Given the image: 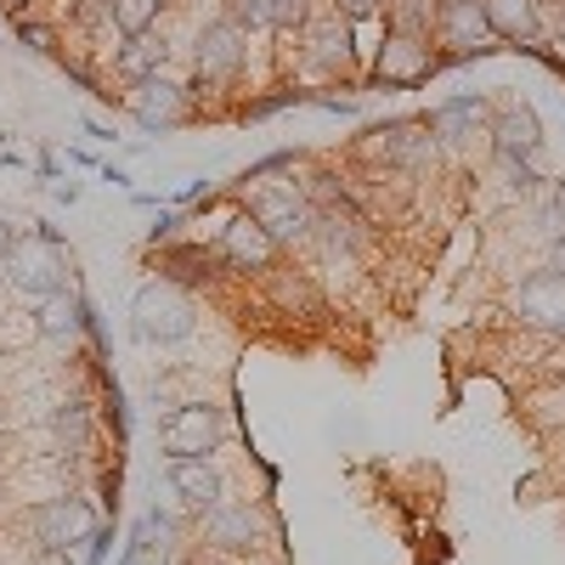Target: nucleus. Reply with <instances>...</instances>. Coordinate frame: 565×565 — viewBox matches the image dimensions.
Masks as SVG:
<instances>
[{
	"instance_id": "obj_26",
	"label": "nucleus",
	"mask_w": 565,
	"mask_h": 565,
	"mask_svg": "<svg viewBox=\"0 0 565 565\" xmlns=\"http://www.w3.org/2000/svg\"><path fill=\"white\" fill-rule=\"evenodd\" d=\"M328 7H334L345 23L362 29V23H373V18H385V12H391V0H328Z\"/></svg>"
},
{
	"instance_id": "obj_9",
	"label": "nucleus",
	"mask_w": 565,
	"mask_h": 565,
	"mask_svg": "<svg viewBox=\"0 0 565 565\" xmlns=\"http://www.w3.org/2000/svg\"><path fill=\"white\" fill-rule=\"evenodd\" d=\"M509 317L526 328V334H543V340H559L565 334V271L554 266H537L514 282L509 295Z\"/></svg>"
},
{
	"instance_id": "obj_23",
	"label": "nucleus",
	"mask_w": 565,
	"mask_h": 565,
	"mask_svg": "<svg viewBox=\"0 0 565 565\" xmlns=\"http://www.w3.org/2000/svg\"><path fill=\"white\" fill-rule=\"evenodd\" d=\"M164 7H170V0H108V18H114V29L125 40H136V34H153Z\"/></svg>"
},
{
	"instance_id": "obj_13",
	"label": "nucleus",
	"mask_w": 565,
	"mask_h": 565,
	"mask_svg": "<svg viewBox=\"0 0 565 565\" xmlns=\"http://www.w3.org/2000/svg\"><path fill=\"white\" fill-rule=\"evenodd\" d=\"M271 537V514L260 503H232L221 498L215 509H204V543L221 554H249Z\"/></svg>"
},
{
	"instance_id": "obj_3",
	"label": "nucleus",
	"mask_w": 565,
	"mask_h": 565,
	"mask_svg": "<svg viewBox=\"0 0 565 565\" xmlns=\"http://www.w3.org/2000/svg\"><path fill=\"white\" fill-rule=\"evenodd\" d=\"M249 210L260 215V226L282 249H311V232H317V199L311 186H300L295 175L289 181H266L249 193Z\"/></svg>"
},
{
	"instance_id": "obj_19",
	"label": "nucleus",
	"mask_w": 565,
	"mask_h": 565,
	"mask_svg": "<svg viewBox=\"0 0 565 565\" xmlns=\"http://www.w3.org/2000/svg\"><path fill=\"white\" fill-rule=\"evenodd\" d=\"M164 68H170V45L153 40V34H136V40H125L114 52V79L119 85H141V79H153Z\"/></svg>"
},
{
	"instance_id": "obj_2",
	"label": "nucleus",
	"mask_w": 565,
	"mask_h": 565,
	"mask_svg": "<svg viewBox=\"0 0 565 565\" xmlns=\"http://www.w3.org/2000/svg\"><path fill=\"white\" fill-rule=\"evenodd\" d=\"M130 328H136V340L141 345H175L186 340L199 328V300L186 282L175 277H153V282H141L136 300H130Z\"/></svg>"
},
{
	"instance_id": "obj_1",
	"label": "nucleus",
	"mask_w": 565,
	"mask_h": 565,
	"mask_svg": "<svg viewBox=\"0 0 565 565\" xmlns=\"http://www.w3.org/2000/svg\"><path fill=\"white\" fill-rule=\"evenodd\" d=\"M68 271H74V260H68L63 238L45 221L34 232H23L18 249L7 255V282H12V295H23V300H52V295L74 289Z\"/></svg>"
},
{
	"instance_id": "obj_27",
	"label": "nucleus",
	"mask_w": 565,
	"mask_h": 565,
	"mask_svg": "<svg viewBox=\"0 0 565 565\" xmlns=\"http://www.w3.org/2000/svg\"><path fill=\"white\" fill-rule=\"evenodd\" d=\"M23 45H29V52H45V57H52L57 52V34L52 29H45V23H34V18H18V29H12Z\"/></svg>"
},
{
	"instance_id": "obj_14",
	"label": "nucleus",
	"mask_w": 565,
	"mask_h": 565,
	"mask_svg": "<svg viewBox=\"0 0 565 565\" xmlns=\"http://www.w3.org/2000/svg\"><path fill=\"white\" fill-rule=\"evenodd\" d=\"M436 34L452 45V57H447V63H476V57L498 52V45H487V40H498L492 23H487V0H441Z\"/></svg>"
},
{
	"instance_id": "obj_7",
	"label": "nucleus",
	"mask_w": 565,
	"mask_h": 565,
	"mask_svg": "<svg viewBox=\"0 0 565 565\" xmlns=\"http://www.w3.org/2000/svg\"><path fill=\"white\" fill-rule=\"evenodd\" d=\"M300 57H306V68L317 74V79H351L356 74V57H362V45H356V23H345L334 7L328 12H311V23L300 29Z\"/></svg>"
},
{
	"instance_id": "obj_21",
	"label": "nucleus",
	"mask_w": 565,
	"mask_h": 565,
	"mask_svg": "<svg viewBox=\"0 0 565 565\" xmlns=\"http://www.w3.org/2000/svg\"><path fill=\"white\" fill-rule=\"evenodd\" d=\"M90 424H97V418H90V402H57L52 407V436H57V447H68V452H85L90 447Z\"/></svg>"
},
{
	"instance_id": "obj_31",
	"label": "nucleus",
	"mask_w": 565,
	"mask_h": 565,
	"mask_svg": "<svg viewBox=\"0 0 565 565\" xmlns=\"http://www.w3.org/2000/svg\"><path fill=\"white\" fill-rule=\"evenodd\" d=\"M548 266H554V271H565V232H559L554 249H548Z\"/></svg>"
},
{
	"instance_id": "obj_11",
	"label": "nucleus",
	"mask_w": 565,
	"mask_h": 565,
	"mask_svg": "<svg viewBox=\"0 0 565 565\" xmlns=\"http://www.w3.org/2000/svg\"><path fill=\"white\" fill-rule=\"evenodd\" d=\"M125 114L141 125V130H181L186 119H193V90H186L181 79L170 74H153V79H141V85H125Z\"/></svg>"
},
{
	"instance_id": "obj_15",
	"label": "nucleus",
	"mask_w": 565,
	"mask_h": 565,
	"mask_svg": "<svg viewBox=\"0 0 565 565\" xmlns=\"http://www.w3.org/2000/svg\"><path fill=\"white\" fill-rule=\"evenodd\" d=\"M424 119H430V130L441 136V148H463V141L487 136V125H492V103L481 97V90H458V97L436 103Z\"/></svg>"
},
{
	"instance_id": "obj_20",
	"label": "nucleus",
	"mask_w": 565,
	"mask_h": 565,
	"mask_svg": "<svg viewBox=\"0 0 565 565\" xmlns=\"http://www.w3.org/2000/svg\"><path fill=\"white\" fill-rule=\"evenodd\" d=\"M85 322H90V306L79 300V289H63L52 300H40V311H34L40 340H74V334H85Z\"/></svg>"
},
{
	"instance_id": "obj_12",
	"label": "nucleus",
	"mask_w": 565,
	"mask_h": 565,
	"mask_svg": "<svg viewBox=\"0 0 565 565\" xmlns=\"http://www.w3.org/2000/svg\"><path fill=\"white\" fill-rule=\"evenodd\" d=\"M103 526V514H97V503L90 498H45V503H34V514H29V532H34V543L40 548H79L90 532Z\"/></svg>"
},
{
	"instance_id": "obj_10",
	"label": "nucleus",
	"mask_w": 565,
	"mask_h": 565,
	"mask_svg": "<svg viewBox=\"0 0 565 565\" xmlns=\"http://www.w3.org/2000/svg\"><path fill=\"white\" fill-rule=\"evenodd\" d=\"M226 441V413L210 402H181L159 418V447L164 458H210Z\"/></svg>"
},
{
	"instance_id": "obj_6",
	"label": "nucleus",
	"mask_w": 565,
	"mask_h": 565,
	"mask_svg": "<svg viewBox=\"0 0 565 565\" xmlns=\"http://www.w3.org/2000/svg\"><path fill=\"white\" fill-rule=\"evenodd\" d=\"M367 148L380 164L391 170H407V175H430L441 164V136L430 130V119L413 114V119H385L367 130Z\"/></svg>"
},
{
	"instance_id": "obj_4",
	"label": "nucleus",
	"mask_w": 565,
	"mask_h": 565,
	"mask_svg": "<svg viewBox=\"0 0 565 565\" xmlns=\"http://www.w3.org/2000/svg\"><path fill=\"white\" fill-rule=\"evenodd\" d=\"M436 74H441V57H436L430 34H407V29H391L385 23V40L373 45L367 79L380 85V90H418V85H430Z\"/></svg>"
},
{
	"instance_id": "obj_28",
	"label": "nucleus",
	"mask_w": 565,
	"mask_h": 565,
	"mask_svg": "<svg viewBox=\"0 0 565 565\" xmlns=\"http://www.w3.org/2000/svg\"><path fill=\"white\" fill-rule=\"evenodd\" d=\"M108 548H114V526H97L85 537V565H108Z\"/></svg>"
},
{
	"instance_id": "obj_25",
	"label": "nucleus",
	"mask_w": 565,
	"mask_h": 565,
	"mask_svg": "<svg viewBox=\"0 0 565 565\" xmlns=\"http://www.w3.org/2000/svg\"><path fill=\"white\" fill-rule=\"evenodd\" d=\"M311 23V0H271V34H300Z\"/></svg>"
},
{
	"instance_id": "obj_8",
	"label": "nucleus",
	"mask_w": 565,
	"mask_h": 565,
	"mask_svg": "<svg viewBox=\"0 0 565 565\" xmlns=\"http://www.w3.org/2000/svg\"><path fill=\"white\" fill-rule=\"evenodd\" d=\"M215 255H221L226 271H244V277H249V271L266 277V271L282 266V244L260 226V215H255L249 204H244V210H232V215L221 221V232H215Z\"/></svg>"
},
{
	"instance_id": "obj_22",
	"label": "nucleus",
	"mask_w": 565,
	"mask_h": 565,
	"mask_svg": "<svg viewBox=\"0 0 565 565\" xmlns=\"http://www.w3.org/2000/svg\"><path fill=\"white\" fill-rule=\"evenodd\" d=\"M266 282H271V300L282 306V311H322V300H317V289H311V271H266Z\"/></svg>"
},
{
	"instance_id": "obj_18",
	"label": "nucleus",
	"mask_w": 565,
	"mask_h": 565,
	"mask_svg": "<svg viewBox=\"0 0 565 565\" xmlns=\"http://www.w3.org/2000/svg\"><path fill=\"white\" fill-rule=\"evenodd\" d=\"M487 23L514 52H526L532 40H543V0H487Z\"/></svg>"
},
{
	"instance_id": "obj_30",
	"label": "nucleus",
	"mask_w": 565,
	"mask_h": 565,
	"mask_svg": "<svg viewBox=\"0 0 565 565\" xmlns=\"http://www.w3.org/2000/svg\"><path fill=\"white\" fill-rule=\"evenodd\" d=\"M40 565H74L68 548H40Z\"/></svg>"
},
{
	"instance_id": "obj_29",
	"label": "nucleus",
	"mask_w": 565,
	"mask_h": 565,
	"mask_svg": "<svg viewBox=\"0 0 565 565\" xmlns=\"http://www.w3.org/2000/svg\"><path fill=\"white\" fill-rule=\"evenodd\" d=\"M12 249H18V232H12L7 221H0V266H7V255H12Z\"/></svg>"
},
{
	"instance_id": "obj_24",
	"label": "nucleus",
	"mask_w": 565,
	"mask_h": 565,
	"mask_svg": "<svg viewBox=\"0 0 565 565\" xmlns=\"http://www.w3.org/2000/svg\"><path fill=\"white\" fill-rule=\"evenodd\" d=\"M232 23H244L249 34H271V0H226L221 7Z\"/></svg>"
},
{
	"instance_id": "obj_5",
	"label": "nucleus",
	"mask_w": 565,
	"mask_h": 565,
	"mask_svg": "<svg viewBox=\"0 0 565 565\" xmlns=\"http://www.w3.org/2000/svg\"><path fill=\"white\" fill-rule=\"evenodd\" d=\"M193 74L199 85H215V90H232L244 74H249V29L232 23L226 12L210 18L193 40Z\"/></svg>"
},
{
	"instance_id": "obj_17",
	"label": "nucleus",
	"mask_w": 565,
	"mask_h": 565,
	"mask_svg": "<svg viewBox=\"0 0 565 565\" xmlns=\"http://www.w3.org/2000/svg\"><path fill=\"white\" fill-rule=\"evenodd\" d=\"M170 492L186 503V509H215L226 498V481L210 458H170Z\"/></svg>"
},
{
	"instance_id": "obj_16",
	"label": "nucleus",
	"mask_w": 565,
	"mask_h": 565,
	"mask_svg": "<svg viewBox=\"0 0 565 565\" xmlns=\"http://www.w3.org/2000/svg\"><path fill=\"white\" fill-rule=\"evenodd\" d=\"M487 136H492V159H537L543 153V125H537V114L526 103L498 108Z\"/></svg>"
}]
</instances>
